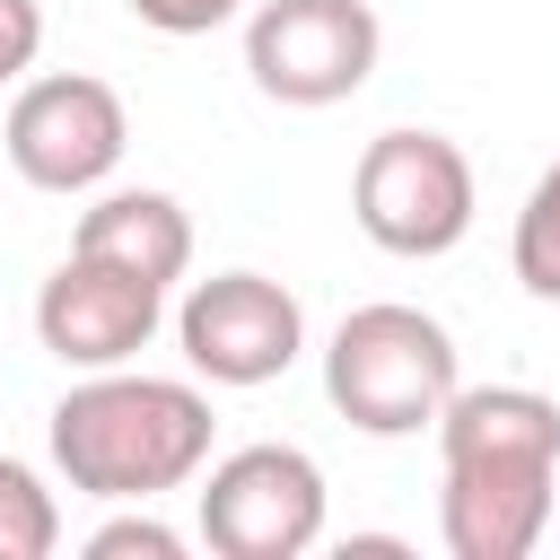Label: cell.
Instances as JSON below:
<instances>
[{
    "instance_id": "cell-1",
    "label": "cell",
    "mask_w": 560,
    "mask_h": 560,
    "mask_svg": "<svg viewBox=\"0 0 560 560\" xmlns=\"http://www.w3.org/2000/svg\"><path fill=\"white\" fill-rule=\"evenodd\" d=\"M438 534L455 560H525L551 525L560 481V402L534 385H455L438 411Z\"/></svg>"
},
{
    "instance_id": "cell-2",
    "label": "cell",
    "mask_w": 560,
    "mask_h": 560,
    "mask_svg": "<svg viewBox=\"0 0 560 560\" xmlns=\"http://www.w3.org/2000/svg\"><path fill=\"white\" fill-rule=\"evenodd\" d=\"M52 464L88 499H158L210 464V402L184 376H122L88 368L52 402Z\"/></svg>"
},
{
    "instance_id": "cell-3",
    "label": "cell",
    "mask_w": 560,
    "mask_h": 560,
    "mask_svg": "<svg viewBox=\"0 0 560 560\" xmlns=\"http://www.w3.org/2000/svg\"><path fill=\"white\" fill-rule=\"evenodd\" d=\"M455 341L438 315L420 306H350L332 324V350H324V394L350 429L368 438H411V429H438V411L455 402Z\"/></svg>"
},
{
    "instance_id": "cell-4",
    "label": "cell",
    "mask_w": 560,
    "mask_h": 560,
    "mask_svg": "<svg viewBox=\"0 0 560 560\" xmlns=\"http://www.w3.org/2000/svg\"><path fill=\"white\" fill-rule=\"evenodd\" d=\"M350 210H359L368 245H385L402 262L455 254L472 228V158L446 131H376L359 149Z\"/></svg>"
},
{
    "instance_id": "cell-5",
    "label": "cell",
    "mask_w": 560,
    "mask_h": 560,
    "mask_svg": "<svg viewBox=\"0 0 560 560\" xmlns=\"http://www.w3.org/2000/svg\"><path fill=\"white\" fill-rule=\"evenodd\" d=\"M376 44L368 0H262L245 26V70L271 105H341L368 88Z\"/></svg>"
},
{
    "instance_id": "cell-6",
    "label": "cell",
    "mask_w": 560,
    "mask_h": 560,
    "mask_svg": "<svg viewBox=\"0 0 560 560\" xmlns=\"http://www.w3.org/2000/svg\"><path fill=\"white\" fill-rule=\"evenodd\" d=\"M9 166L35 184V192H88L122 166L131 149V114L105 79L88 70H52V79H26L18 105H9V131H0Z\"/></svg>"
},
{
    "instance_id": "cell-7",
    "label": "cell",
    "mask_w": 560,
    "mask_h": 560,
    "mask_svg": "<svg viewBox=\"0 0 560 560\" xmlns=\"http://www.w3.org/2000/svg\"><path fill=\"white\" fill-rule=\"evenodd\" d=\"M324 534V472L298 446H236L210 464L201 490V542L219 560H298Z\"/></svg>"
},
{
    "instance_id": "cell-8",
    "label": "cell",
    "mask_w": 560,
    "mask_h": 560,
    "mask_svg": "<svg viewBox=\"0 0 560 560\" xmlns=\"http://www.w3.org/2000/svg\"><path fill=\"white\" fill-rule=\"evenodd\" d=\"M175 341L192 359V376L210 385H271L289 376V359L306 350V315L280 280L262 271H219V280H192L184 306H175Z\"/></svg>"
},
{
    "instance_id": "cell-9",
    "label": "cell",
    "mask_w": 560,
    "mask_h": 560,
    "mask_svg": "<svg viewBox=\"0 0 560 560\" xmlns=\"http://www.w3.org/2000/svg\"><path fill=\"white\" fill-rule=\"evenodd\" d=\"M158 315H166V289L158 280L122 271L105 254H79V245L35 289V341L61 368H122V359H140L149 332H158Z\"/></svg>"
},
{
    "instance_id": "cell-10",
    "label": "cell",
    "mask_w": 560,
    "mask_h": 560,
    "mask_svg": "<svg viewBox=\"0 0 560 560\" xmlns=\"http://www.w3.org/2000/svg\"><path fill=\"white\" fill-rule=\"evenodd\" d=\"M79 254H105V262H122V271H140V280L166 289L192 262V219H184L175 192H105L79 219Z\"/></svg>"
},
{
    "instance_id": "cell-11",
    "label": "cell",
    "mask_w": 560,
    "mask_h": 560,
    "mask_svg": "<svg viewBox=\"0 0 560 560\" xmlns=\"http://www.w3.org/2000/svg\"><path fill=\"white\" fill-rule=\"evenodd\" d=\"M61 542V508H52V490L18 464V455H0V560H44Z\"/></svg>"
},
{
    "instance_id": "cell-12",
    "label": "cell",
    "mask_w": 560,
    "mask_h": 560,
    "mask_svg": "<svg viewBox=\"0 0 560 560\" xmlns=\"http://www.w3.org/2000/svg\"><path fill=\"white\" fill-rule=\"evenodd\" d=\"M516 280L542 298V306H560V166L525 192V210H516Z\"/></svg>"
},
{
    "instance_id": "cell-13",
    "label": "cell",
    "mask_w": 560,
    "mask_h": 560,
    "mask_svg": "<svg viewBox=\"0 0 560 560\" xmlns=\"http://www.w3.org/2000/svg\"><path fill=\"white\" fill-rule=\"evenodd\" d=\"M88 551L96 560H184V534L158 525V516H114V525L88 534Z\"/></svg>"
},
{
    "instance_id": "cell-14",
    "label": "cell",
    "mask_w": 560,
    "mask_h": 560,
    "mask_svg": "<svg viewBox=\"0 0 560 560\" xmlns=\"http://www.w3.org/2000/svg\"><path fill=\"white\" fill-rule=\"evenodd\" d=\"M245 0H131V18L140 26H158V35H210V26H228Z\"/></svg>"
},
{
    "instance_id": "cell-15",
    "label": "cell",
    "mask_w": 560,
    "mask_h": 560,
    "mask_svg": "<svg viewBox=\"0 0 560 560\" xmlns=\"http://www.w3.org/2000/svg\"><path fill=\"white\" fill-rule=\"evenodd\" d=\"M44 52V9L35 0H0V79H18Z\"/></svg>"
}]
</instances>
